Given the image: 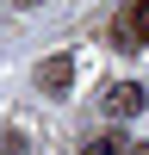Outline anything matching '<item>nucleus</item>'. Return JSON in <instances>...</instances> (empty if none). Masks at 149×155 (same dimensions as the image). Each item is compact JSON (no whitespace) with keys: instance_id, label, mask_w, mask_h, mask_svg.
<instances>
[{"instance_id":"obj_1","label":"nucleus","mask_w":149,"mask_h":155,"mask_svg":"<svg viewBox=\"0 0 149 155\" xmlns=\"http://www.w3.org/2000/svg\"><path fill=\"white\" fill-rule=\"evenodd\" d=\"M106 37L124 50V56H137V50H149V0H124L118 12H112Z\"/></svg>"},{"instance_id":"obj_2","label":"nucleus","mask_w":149,"mask_h":155,"mask_svg":"<svg viewBox=\"0 0 149 155\" xmlns=\"http://www.w3.org/2000/svg\"><path fill=\"white\" fill-rule=\"evenodd\" d=\"M143 106H149V93L137 81H106V87H99V118H112V130H118L124 118H137Z\"/></svg>"},{"instance_id":"obj_3","label":"nucleus","mask_w":149,"mask_h":155,"mask_svg":"<svg viewBox=\"0 0 149 155\" xmlns=\"http://www.w3.org/2000/svg\"><path fill=\"white\" fill-rule=\"evenodd\" d=\"M68 87H74V56L56 50V56L37 62V93H44V99H68Z\"/></svg>"},{"instance_id":"obj_4","label":"nucleus","mask_w":149,"mask_h":155,"mask_svg":"<svg viewBox=\"0 0 149 155\" xmlns=\"http://www.w3.org/2000/svg\"><path fill=\"white\" fill-rule=\"evenodd\" d=\"M74 155H131V143H124V130H93Z\"/></svg>"},{"instance_id":"obj_5","label":"nucleus","mask_w":149,"mask_h":155,"mask_svg":"<svg viewBox=\"0 0 149 155\" xmlns=\"http://www.w3.org/2000/svg\"><path fill=\"white\" fill-rule=\"evenodd\" d=\"M131 155H149V143H131Z\"/></svg>"},{"instance_id":"obj_6","label":"nucleus","mask_w":149,"mask_h":155,"mask_svg":"<svg viewBox=\"0 0 149 155\" xmlns=\"http://www.w3.org/2000/svg\"><path fill=\"white\" fill-rule=\"evenodd\" d=\"M19 6H37V0H19Z\"/></svg>"}]
</instances>
